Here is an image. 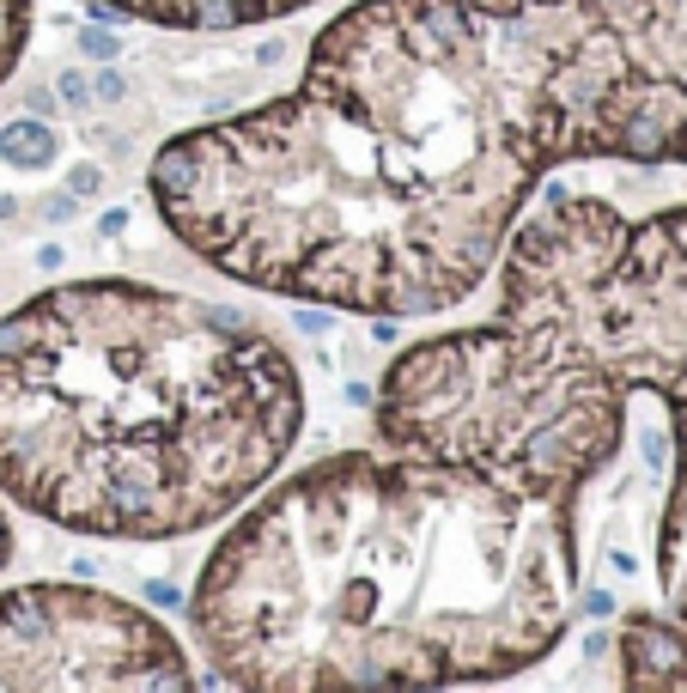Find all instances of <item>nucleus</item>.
Masks as SVG:
<instances>
[{
  "instance_id": "obj_4",
  "label": "nucleus",
  "mask_w": 687,
  "mask_h": 693,
  "mask_svg": "<svg viewBox=\"0 0 687 693\" xmlns=\"http://www.w3.org/2000/svg\"><path fill=\"white\" fill-rule=\"evenodd\" d=\"M499 311L615 396L669 408L675 475L657 523V584L687 627V201L627 219L596 195H548L493 262Z\"/></svg>"
},
{
  "instance_id": "obj_6",
  "label": "nucleus",
  "mask_w": 687,
  "mask_h": 693,
  "mask_svg": "<svg viewBox=\"0 0 687 693\" xmlns=\"http://www.w3.org/2000/svg\"><path fill=\"white\" fill-rule=\"evenodd\" d=\"M92 7L152 19V25H171V31H244V25L304 13V7H317V0H92Z\"/></svg>"
},
{
  "instance_id": "obj_2",
  "label": "nucleus",
  "mask_w": 687,
  "mask_h": 693,
  "mask_svg": "<svg viewBox=\"0 0 687 693\" xmlns=\"http://www.w3.org/2000/svg\"><path fill=\"white\" fill-rule=\"evenodd\" d=\"M578 590V505L408 450L268 487L207 554L189 627L250 693L456 687L542 663Z\"/></svg>"
},
{
  "instance_id": "obj_1",
  "label": "nucleus",
  "mask_w": 687,
  "mask_h": 693,
  "mask_svg": "<svg viewBox=\"0 0 687 693\" xmlns=\"http://www.w3.org/2000/svg\"><path fill=\"white\" fill-rule=\"evenodd\" d=\"M584 159L669 165L627 0H359L286 98L165 140L152 207L256 292L438 317Z\"/></svg>"
},
{
  "instance_id": "obj_9",
  "label": "nucleus",
  "mask_w": 687,
  "mask_h": 693,
  "mask_svg": "<svg viewBox=\"0 0 687 693\" xmlns=\"http://www.w3.org/2000/svg\"><path fill=\"white\" fill-rule=\"evenodd\" d=\"M7 554H13V523H7V499H0V566H7Z\"/></svg>"
},
{
  "instance_id": "obj_7",
  "label": "nucleus",
  "mask_w": 687,
  "mask_h": 693,
  "mask_svg": "<svg viewBox=\"0 0 687 693\" xmlns=\"http://www.w3.org/2000/svg\"><path fill=\"white\" fill-rule=\"evenodd\" d=\"M621 663L633 687H687V627L675 614L633 608L621 627Z\"/></svg>"
},
{
  "instance_id": "obj_8",
  "label": "nucleus",
  "mask_w": 687,
  "mask_h": 693,
  "mask_svg": "<svg viewBox=\"0 0 687 693\" xmlns=\"http://www.w3.org/2000/svg\"><path fill=\"white\" fill-rule=\"evenodd\" d=\"M25 37H31V0H0V80L19 67Z\"/></svg>"
},
{
  "instance_id": "obj_5",
  "label": "nucleus",
  "mask_w": 687,
  "mask_h": 693,
  "mask_svg": "<svg viewBox=\"0 0 687 693\" xmlns=\"http://www.w3.org/2000/svg\"><path fill=\"white\" fill-rule=\"evenodd\" d=\"M0 687H195L183 645L146 608L86 584H25L0 596Z\"/></svg>"
},
{
  "instance_id": "obj_3",
  "label": "nucleus",
  "mask_w": 687,
  "mask_h": 693,
  "mask_svg": "<svg viewBox=\"0 0 687 693\" xmlns=\"http://www.w3.org/2000/svg\"><path fill=\"white\" fill-rule=\"evenodd\" d=\"M304 426L292 353L213 298L67 280L0 317V499L104 542L244 511Z\"/></svg>"
}]
</instances>
